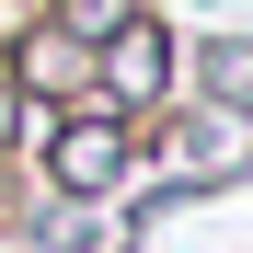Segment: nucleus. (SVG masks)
<instances>
[{
    "instance_id": "1",
    "label": "nucleus",
    "mask_w": 253,
    "mask_h": 253,
    "mask_svg": "<svg viewBox=\"0 0 253 253\" xmlns=\"http://www.w3.org/2000/svg\"><path fill=\"white\" fill-rule=\"evenodd\" d=\"M23 173H35V196H81V207H115L126 196V173H138V126H126L115 104H46L35 115L23 104Z\"/></svg>"
},
{
    "instance_id": "2",
    "label": "nucleus",
    "mask_w": 253,
    "mask_h": 253,
    "mask_svg": "<svg viewBox=\"0 0 253 253\" xmlns=\"http://www.w3.org/2000/svg\"><path fill=\"white\" fill-rule=\"evenodd\" d=\"M173 92H184V23L138 0V12H126L104 46H92V104H115L126 126H150Z\"/></svg>"
},
{
    "instance_id": "3",
    "label": "nucleus",
    "mask_w": 253,
    "mask_h": 253,
    "mask_svg": "<svg viewBox=\"0 0 253 253\" xmlns=\"http://www.w3.org/2000/svg\"><path fill=\"white\" fill-rule=\"evenodd\" d=\"M0 81H12L35 115H46V104H81V92H92V46L58 35L46 12H23V23H0Z\"/></svg>"
},
{
    "instance_id": "4",
    "label": "nucleus",
    "mask_w": 253,
    "mask_h": 253,
    "mask_svg": "<svg viewBox=\"0 0 253 253\" xmlns=\"http://www.w3.org/2000/svg\"><path fill=\"white\" fill-rule=\"evenodd\" d=\"M173 104L253 115V23H196V35H184V92H173Z\"/></svg>"
},
{
    "instance_id": "5",
    "label": "nucleus",
    "mask_w": 253,
    "mask_h": 253,
    "mask_svg": "<svg viewBox=\"0 0 253 253\" xmlns=\"http://www.w3.org/2000/svg\"><path fill=\"white\" fill-rule=\"evenodd\" d=\"M12 242L23 253H138L115 230V207H81V196H23L12 207Z\"/></svg>"
},
{
    "instance_id": "6",
    "label": "nucleus",
    "mask_w": 253,
    "mask_h": 253,
    "mask_svg": "<svg viewBox=\"0 0 253 253\" xmlns=\"http://www.w3.org/2000/svg\"><path fill=\"white\" fill-rule=\"evenodd\" d=\"M35 12H46L58 35H81V46H104V35H115L126 12H138V0H35Z\"/></svg>"
},
{
    "instance_id": "7",
    "label": "nucleus",
    "mask_w": 253,
    "mask_h": 253,
    "mask_svg": "<svg viewBox=\"0 0 253 253\" xmlns=\"http://www.w3.org/2000/svg\"><path fill=\"white\" fill-rule=\"evenodd\" d=\"M12 161H23V92L0 81V173H12Z\"/></svg>"
}]
</instances>
